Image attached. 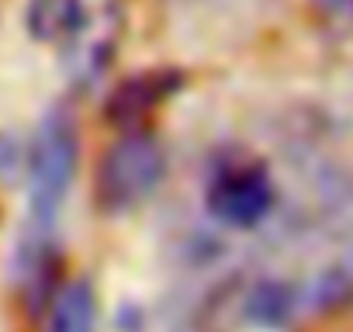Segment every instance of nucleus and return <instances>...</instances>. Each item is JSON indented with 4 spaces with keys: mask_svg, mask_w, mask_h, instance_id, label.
<instances>
[{
    "mask_svg": "<svg viewBox=\"0 0 353 332\" xmlns=\"http://www.w3.org/2000/svg\"><path fill=\"white\" fill-rule=\"evenodd\" d=\"M77 121L63 104H56L39 121L28 152V222L21 232V263H28V273H39L49 260L46 249L59 225V211L77 174Z\"/></svg>",
    "mask_w": 353,
    "mask_h": 332,
    "instance_id": "obj_1",
    "label": "nucleus"
},
{
    "mask_svg": "<svg viewBox=\"0 0 353 332\" xmlns=\"http://www.w3.org/2000/svg\"><path fill=\"white\" fill-rule=\"evenodd\" d=\"M181 87V73L173 70H142L125 76L121 83H114V90L104 101V118L121 128V132H135L145 125V118Z\"/></svg>",
    "mask_w": 353,
    "mask_h": 332,
    "instance_id": "obj_5",
    "label": "nucleus"
},
{
    "mask_svg": "<svg viewBox=\"0 0 353 332\" xmlns=\"http://www.w3.org/2000/svg\"><path fill=\"white\" fill-rule=\"evenodd\" d=\"M97 329V294L90 280H70L49 308L46 332H94Z\"/></svg>",
    "mask_w": 353,
    "mask_h": 332,
    "instance_id": "obj_6",
    "label": "nucleus"
},
{
    "mask_svg": "<svg viewBox=\"0 0 353 332\" xmlns=\"http://www.w3.org/2000/svg\"><path fill=\"white\" fill-rule=\"evenodd\" d=\"M277 191L267 166L256 159H232L222 163L208 180V215L229 229H256L274 211Z\"/></svg>",
    "mask_w": 353,
    "mask_h": 332,
    "instance_id": "obj_4",
    "label": "nucleus"
},
{
    "mask_svg": "<svg viewBox=\"0 0 353 332\" xmlns=\"http://www.w3.org/2000/svg\"><path fill=\"white\" fill-rule=\"evenodd\" d=\"M125 32L121 0H73L59 32L63 70L77 87H94L114 63Z\"/></svg>",
    "mask_w": 353,
    "mask_h": 332,
    "instance_id": "obj_3",
    "label": "nucleus"
},
{
    "mask_svg": "<svg viewBox=\"0 0 353 332\" xmlns=\"http://www.w3.org/2000/svg\"><path fill=\"white\" fill-rule=\"evenodd\" d=\"M322 8H329L332 14H343V18H353V0H319Z\"/></svg>",
    "mask_w": 353,
    "mask_h": 332,
    "instance_id": "obj_8",
    "label": "nucleus"
},
{
    "mask_svg": "<svg viewBox=\"0 0 353 332\" xmlns=\"http://www.w3.org/2000/svg\"><path fill=\"white\" fill-rule=\"evenodd\" d=\"M163 174H166V152L159 138H152L145 128L125 132L97 159L94 194H97L101 211L118 215L142 205L159 187Z\"/></svg>",
    "mask_w": 353,
    "mask_h": 332,
    "instance_id": "obj_2",
    "label": "nucleus"
},
{
    "mask_svg": "<svg viewBox=\"0 0 353 332\" xmlns=\"http://www.w3.org/2000/svg\"><path fill=\"white\" fill-rule=\"evenodd\" d=\"M70 4L73 0H28L25 25H28L32 39H39V42L59 39V32L66 25V14H70Z\"/></svg>",
    "mask_w": 353,
    "mask_h": 332,
    "instance_id": "obj_7",
    "label": "nucleus"
}]
</instances>
